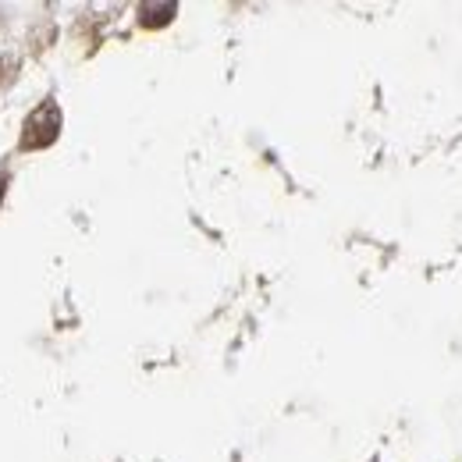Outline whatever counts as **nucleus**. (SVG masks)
Wrapping results in <instances>:
<instances>
[{
  "instance_id": "f257e3e1",
  "label": "nucleus",
  "mask_w": 462,
  "mask_h": 462,
  "mask_svg": "<svg viewBox=\"0 0 462 462\" xmlns=\"http://www.w3.org/2000/svg\"><path fill=\"white\" fill-rule=\"evenodd\" d=\"M58 132L60 107L54 100H47V104H40L32 115L25 117V125H22V150H47V146H54Z\"/></svg>"
},
{
  "instance_id": "f03ea898",
  "label": "nucleus",
  "mask_w": 462,
  "mask_h": 462,
  "mask_svg": "<svg viewBox=\"0 0 462 462\" xmlns=\"http://www.w3.org/2000/svg\"><path fill=\"white\" fill-rule=\"evenodd\" d=\"M174 11H178V4H143L139 7V18H143V25L146 29H161V25H168L174 18Z\"/></svg>"
},
{
  "instance_id": "7ed1b4c3",
  "label": "nucleus",
  "mask_w": 462,
  "mask_h": 462,
  "mask_svg": "<svg viewBox=\"0 0 462 462\" xmlns=\"http://www.w3.org/2000/svg\"><path fill=\"white\" fill-rule=\"evenodd\" d=\"M4 189H7V178H0V196H4Z\"/></svg>"
}]
</instances>
